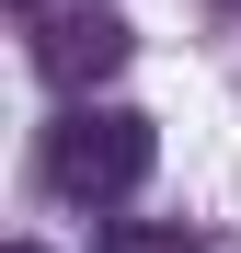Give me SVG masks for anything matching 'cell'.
<instances>
[{
	"mask_svg": "<svg viewBox=\"0 0 241 253\" xmlns=\"http://www.w3.org/2000/svg\"><path fill=\"white\" fill-rule=\"evenodd\" d=\"M149 161H161V126H149V115H127V104H80L58 138H46L58 196H92V207L138 196V184H149Z\"/></svg>",
	"mask_w": 241,
	"mask_h": 253,
	"instance_id": "obj_1",
	"label": "cell"
},
{
	"mask_svg": "<svg viewBox=\"0 0 241 253\" xmlns=\"http://www.w3.org/2000/svg\"><path fill=\"white\" fill-rule=\"evenodd\" d=\"M127 46H138V35L115 23V12H69V23H46V35H34V69H46L58 92H92V81H115V69H127Z\"/></svg>",
	"mask_w": 241,
	"mask_h": 253,
	"instance_id": "obj_2",
	"label": "cell"
},
{
	"mask_svg": "<svg viewBox=\"0 0 241 253\" xmlns=\"http://www.w3.org/2000/svg\"><path fill=\"white\" fill-rule=\"evenodd\" d=\"M115 253H195V230H115Z\"/></svg>",
	"mask_w": 241,
	"mask_h": 253,
	"instance_id": "obj_3",
	"label": "cell"
},
{
	"mask_svg": "<svg viewBox=\"0 0 241 253\" xmlns=\"http://www.w3.org/2000/svg\"><path fill=\"white\" fill-rule=\"evenodd\" d=\"M12 253H46V242H12Z\"/></svg>",
	"mask_w": 241,
	"mask_h": 253,
	"instance_id": "obj_4",
	"label": "cell"
},
{
	"mask_svg": "<svg viewBox=\"0 0 241 253\" xmlns=\"http://www.w3.org/2000/svg\"><path fill=\"white\" fill-rule=\"evenodd\" d=\"M23 12H46V0H23Z\"/></svg>",
	"mask_w": 241,
	"mask_h": 253,
	"instance_id": "obj_5",
	"label": "cell"
}]
</instances>
